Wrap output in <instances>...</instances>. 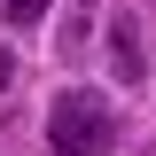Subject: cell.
I'll use <instances>...</instances> for the list:
<instances>
[{
	"instance_id": "3957f363",
	"label": "cell",
	"mask_w": 156,
	"mask_h": 156,
	"mask_svg": "<svg viewBox=\"0 0 156 156\" xmlns=\"http://www.w3.org/2000/svg\"><path fill=\"white\" fill-rule=\"evenodd\" d=\"M39 16H47V0H8V23H16V31H31Z\"/></svg>"
},
{
	"instance_id": "6da1fadb",
	"label": "cell",
	"mask_w": 156,
	"mask_h": 156,
	"mask_svg": "<svg viewBox=\"0 0 156 156\" xmlns=\"http://www.w3.org/2000/svg\"><path fill=\"white\" fill-rule=\"evenodd\" d=\"M47 148L55 156H117V109L101 94H86V86L55 94V109H47Z\"/></svg>"
},
{
	"instance_id": "7a4b0ae2",
	"label": "cell",
	"mask_w": 156,
	"mask_h": 156,
	"mask_svg": "<svg viewBox=\"0 0 156 156\" xmlns=\"http://www.w3.org/2000/svg\"><path fill=\"white\" fill-rule=\"evenodd\" d=\"M109 62H117V78L133 86V78H148V47H140V23L125 16V23H109Z\"/></svg>"
}]
</instances>
